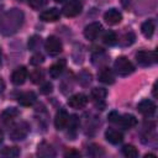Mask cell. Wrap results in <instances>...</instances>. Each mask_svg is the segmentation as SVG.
Segmentation results:
<instances>
[{"mask_svg":"<svg viewBox=\"0 0 158 158\" xmlns=\"http://www.w3.org/2000/svg\"><path fill=\"white\" fill-rule=\"evenodd\" d=\"M118 118H120V115H118L116 111L110 112V114H109V116H107V120H109L110 122H117V121H118Z\"/></svg>","mask_w":158,"mask_h":158,"instance_id":"e575fe53","label":"cell"},{"mask_svg":"<svg viewBox=\"0 0 158 158\" xmlns=\"http://www.w3.org/2000/svg\"><path fill=\"white\" fill-rule=\"evenodd\" d=\"M64 157H80V153L75 149H70V151L64 153Z\"/></svg>","mask_w":158,"mask_h":158,"instance_id":"d590c367","label":"cell"},{"mask_svg":"<svg viewBox=\"0 0 158 158\" xmlns=\"http://www.w3.org/2000/svg\"><path fill=\"white\" fill-rule=\"evenodd\" d=\"M48 0H28V5L35 9V10H40L42 7H44L47 5Z\"/></svg>","mask_w":158,"mask_h":158,"instance_id":"1f68e13d","label":"cell"},{"mask_svg":"<svg viewBox=\"0 0 158 158\" xmlns=\"http://www.w3.org/2000/svg\"><path fill=\"white\" fill-rule=\"evenodd\" d=\"M78 81L83 85V86H86V85H89L90 84V81H91V74L90 73H88V72H81L79 75H78Z\"/></svg>","mask_w":158,"mask_h":158,"instance_id":"f546056e","label":"cell"},{"mask_svg":"<svg viewBox=\"0 0 158 158\" xmlns=\"http://www.w3.org/2000/svg\"><path fill=\"white\" fill-rule=\"evenodd\" d=\"M135 40H136V36H135V33H133V32H127V33H125V35L122 36V40H121V44H122V46H125V47H127V46H131V44L135 42Z\"/></svg>","mask_w":158,"mask_h":158,"instance_id":"f1b7e54d","label":"cell"},{"mask_svg":"<svg viewBox=\"0 0 158 158\" xmlns=\"http://www.w3.org/2000/svg\"><path fill=\"white\" fill-rule=\"evenodd\" d=\"M59 16H60L59 10L57 7H51L40 14V20H42L44 22H54L59 19Z\"/></svg>","mask_w":158,"mask_h":158,"instance_id":"4fadbf2b","label":"cell"},{"mask_svg":"<svg viewBox=\"0 0 158 158\" xmlns=\"http://www.w3.org/2000/svg\"><path fill=\"white\" fill-rule=\"evenodd\" d=\"M17 115H19V110L16 107H9V109L4 110L0 115V125L9 127L12 123V121L16 118Z\"/></svg>","mask_w":158,"mask_h":158,"instance_id":"52a82bcc","label":"cell"},{"mask_svg":"<svg viewBox=\"0 0 158 158\" xmlns=\"http://www.w3.org/2000/svg\"><path fill=\"white\" fill-rule=\"evenodd\" d=\"M114 68H115V72L120 77H127V75H130L131 73L135 72L133 64L125 56H121V57L116 58V60L114 63Z\"/></svg>","mask_w":158,"mask_h":158,"instance_id":"7a4b0ae2","label":"cell"},{"mask_svg":"<svg viewBox=\"0 0 158 158\" xmlns=\"http://www.w3.org/2000/svg\"><path fill=\"white\" fill-rule=\"evenodd\" d=\"M2 141H4V132L0 130V144L2 143Z\"/></svg>","mask_w":158,"mask_h":158,"instance_id":"ab89813d","label":"cell"},{"mask_svg":"<svg viewBox=\"0 0 158 158\" xmlns=\"http://www.w3.org/2000/svg\"><path fill=\"white\" fill-rule=\"evenodd\" d=\"M41 47V37L40 36H32L28 38V49L30 51H37Z\"/></svg>","mask_w":158,"mask_h":158,"instance_id":"4316f807","label":"cell"},{"mask_svg":"<svg viewBox=\"0 0 158 158\" xmlns=\"http://www.w3.org/2000/svg\"><path fill=\"white\" fill-rule=\"evenodd\" d=\"M101 30H102L101 23H99V22H91L88 26H85V28H84V36H85L86 40L93 41V40H95L99 36V33L101 32Z\"/></svg>","mask_w":158,"mask_h":158,"instance_id":"9c48e42d","label":"cell"},{"mask_svg":"<svg viewBox=\"0 0 158 158\" xmlns=\"http://www.w3.org/2000/svg\"><path fill=\"white\" fill-rule=\"evenodd\" d=\"M1 58H2V53H1V48H0V65H1Z\"/></svg>","mask_w":158,"mask_h":158,"instance_id":"60d3db41","label":"cell"},{"mask_svg":"<svg viewBox=\"0 0 158 158\" xmlns=\"http://www.w3.org/2000/svg\"><path fill=\"white\" fill-rule=\"evenodd\" d=\"M4 89H5V83H4V80L0 78V94L4 91Z\"/></svg>","mask_w":158,"mask_h":158,"instance_id":"74e56055","label":"cell"},{"mask_svg":"<svg viewBox=\"0 0 158 158\" xmlns=\"http://www.w3.org/2000/svg\"><path fill=\"white\" fill-rule=\"evenodd\" d=\"M52 90H53V85H52V83H49V81H46V83L41 86V93H42V94H49V93H52Z\"/></svg>","mask_w":158,"mask_h":158,"instance_id":"836d02e7","label":"cell"},{"mask_svg":"<svg viewBox=\"0 0 158 158\" xmlns=\"http://www.w3.org/2000/svg\"><path fill=\"white\" fill-rule=\"evenodd\" d=\"M27 79V69L25 67L16 68L11 74V81L15 85H22Z\"/></svg>","mask_w":158,"mask_h":158,"instance_id":"7c38bea8","label":"cell"},{"mask_svg":"<svg viewBox=\"0 0 158 158\" xmlns=\"http://www.w3.org/2000/svg\"><path fill=\"white\" fill-rule=\"evenodd\" d=\"M121 1V5L125 7V9H127L130 5H131V0H120Z\"/></svg>","mask_w":158,"mask_h":158,"instance_id":"8d00e7d4","label":"cell"},{"mask_svg":"<svg viewBox=\"0 0 158 158\" xmlns=\"http://www.w3.org/2000/svg\"><path fill=\"white\" fill-rule=\"evenodd\" d=\"M122 154L127 158H137L138 157V151L132 144H125L122 147Z\"/></svg>","mask_w":158,"mask_h":158,"instance_id":"603a6c76","label":"cell"},{"mask_svg":"<svg viewBox=\"0 0 158 158\" xmlns=\"http://www.w3.org/2000/svg\"><path fill=\"white\" fill-rule=\"evenodd\" d=\"M44 48L51 56H56L62 52L63 46L59 38H57L56 36H49L44 42Z\"/></svg>","mask_w":158,"mask_h":158,"instance_id":"5b68a950","label":"cell"},{"mask_svg":"<svg viewBox=\"0 0 158 158\" xmlns=\"http://www.w3.org/2000/svg\"><path fill=\"white\" fill-rule=\"evenodd\" d=\"M122 127L125 128H131L133 126L137 125V118L133 116V115H130V114H126V115H122L120 116L118 121H117Z\"/></svg>","mask_w":158,"mask_h":158,"instance_id":"ffe728a7","label":"cell"},{"mask_svg":"<svg viewBox=\"0 0 158 158\" xmlns=\"http://www.w3.org/2000/svg\"><path fill=\"white\" fill-rule=\"evenodd\" d=\"M37 154L40 157H43V158H51V157L56 156V151L48 142L43 141L37 146Z\"/></svg>","mask_w":158,"mask_h":158,"instance_id":"5bb4252c","label":"cell"},{"mask_svg":"<svg viewBox=\"0 0 158 158\" xmlns=\"http://www.w3.org/2000/svg\"><path fill=\"white\" fill-rule=\"evenodd\" d=\"M54 1H57V2H62V1H64V0H54Z\"/></svg>","mask_w":158,"mask_h":158,"instance_id":"b9f144b4","label":"cell"},{"mask_svg":"<svg viewBox=\"0 0 158 158\" xmlns=\"http://www.w3.org/2000/svg\"><path fill=\"white\" fill-rule=\"evenodd\" d=\"M68 118H69V116H68L67 111H64V110L57 111L56 117H54V126H56V128L57 130L65 128L67 125H68Z\"/></svg>","mask_w":158,"mask_h":158,"instance_id":"e0dca14e","label":"cell"},{"mask_svg":"<svg viewBox=\"0 0 158 158\" xmlns=\"http://www.w3.org/2000/svg\"><path fill=\"white\" fill-rule=\"evenodd\" d=\"M105 138H106L107 142H110L112 144H118V143L122 142L123 136H122L121 132H118V131H116L114 128H109L105 132Z\"/></svg>","mask_w":158,"mask_h":158,"instance_id":"ac0fdd59","label":"cell"},{"mask_svg":"<svg viewBox=\"0 0 158 158\" xmlns=\"http://www.w3.org/2000/svg\"><path fill=\"white\" fill-rule=\"evenodd\" d=\"M36 99H37V96L33 91H25L17 96V102L22 106H31L35 104Z\"/></svg>","mask_w":158,"mask_h":158,"instance_id":"2e32d148","label":"cell"},{"mask_svg":"<svg viewBox=\"0 0 158 158\" xmlns=\"http://www.w3.org/2000/svg\"><path fill=\"white\" fill-rule=\"evenodd\" d=\"M154 28H156V26H154V21L153 20H148V21L143 22L142 26H141V31H142L143 36L147 37V38H151L153 36Z\"/></svg>","mask_w":158,"mask_h":158,"instance_id":"44dd1931","label":"cell"},{"mask_svg":"<svg viewBox=\"0 0 158 158\" xmlns=\"http://www.w3.org/2000/svg\"><path fill=\"white\" fill-rule=\"evenodd\" d=\"M43 60H44V57H43L41 53H36V54H33V56L31 57L30 63H31L32 65H40L41 63H43Z\"/></svg>","mask_w":158,"mask_h":158,"instance_id":"d6a6232c","label":"cell"},{"mask_svg":"<svg viewBox=\"0 0 158 158\" xmlns=\"http://www.w3.org/2000/svg\"><path fill=\"white\" fill-rule=\"evenodd\" d=\"M0 154L2 157H19L20 156V148L14 146V147H5L0 151Z\"/></svg>","mask_w":158,"mask_h":158,"instance_id":"cb8c5ba5","label":"cell"},{"mask_svg":"<svg viewBox=\"0 0 158 158\" xmlns=\"http://www.w3.org/2000/svg\"><path fill=\"white\" fill-rule=\"evenodd\" d=\"M28 132H30L28 123L25 121H20L11 126V128L9 131V136L12 141H21L28 135Z\"/></svg>","mask_w":158,"mask_h":158,"instance_id":"3957f363","label":"cell"},{"mask_svg":"<svg viewBox=\"0 0 158 158\" xmlns=\"http://www.w3.org/2000/svg\"><path fill=\"white\" fill-rule=\"evenodd\" d=\"M86 104H88V98L81 93L74 94L68 99V105L73 109H83Z\"/></svg>","mask_w":158,"mask_h":158,"instance_id":"30bf717a","label":"cell"},{"mask_svg":"<svg viewBox=\"0 0 158 158\" xmlns=\"http://www.w3.org/2000/svg\"><path fill=\"white\" fill-rule=\"evenodd\" d=\"M105 154V151L99 144H90L88 147V156L90 157H101Z\"/></svg>","mask_w":158,"mask_h":158,"instance_id":"d4e9b609","label":"cell"},{"mask_svg":"<svg viewBox=\"0 0 158 158\" xmlns=\"http://www.w3.org/2000/svg\"><path fill=\"white\" fill-rule=\"evenodd\" d=\"M64 68H65V60H64V59H60V60L56 62L54 64H52V65L49 67V75H51L53 79L59 78V75L63 73Z\"/></svg>","mask_w":158,"mask_h":158,"instance_id":"d6986e66","label":"cell"},{"mask_svg":"<svg viewBox=\"0 0 158 158\" xmlns=\"http://www.w3.org/2000/svg\"><path fill=\"white\" fill-rule=\"evenodd\" d=\"M157 85H158V83L156 81L154 85H153V96H154V98H157Z\"/></svg>","mask_w":158,"mask_h":158,"instance_id":"f35d334b","label":"cell"},{"mask_svg":"<svg viewBox=\"0 0 158 158\" xmlns=\"http://www.w3.org/2000/svg\"><path fill=\"white\" fill-rule=\"evenodd\" d=\"M44 75H43V72L41 69H35L31 74H30V79L33 84H40L42 80H43Z\"/></svg>","mask_w":158,"mask_h":158,"instance_id":"83f0119b","label":"cell"},{"mask_svg":"<svg viewBox=\"0 0 158 158\" xmlns=\"http://www.w3.org/2000/svg\"><path fill=\"white\" fill-rule=\"evenodd\" d=\"M107 95V91L104 88H94L91 90V96L96 101H102Z\"/></svg>","mask_w":158,"mask_h":158,"instance_id":"484cf974","label":"cell"},{"mask_svg":"<svg viewBox=\"0 0 158 158\" xmlns=\"http://www.w3.org/2000/svg\"><path fill=\"white\" fill-rule=\"evenodd\" d=\"M117 36H116V33L114 32V31H106L105 33H104V36H102V42L105 43V44H107V46H114V44H116L117 43Z\"/></svg>","mask_w":158,"mask_h":158,"instance_id":"7402d4cb","label":"cell"},{"mask_svg":"<svg viewBox=\"0 0 158 158\" xmlns=\"http://www.w3.org/2000/svg\"><path fill=\"white\" fill-rule=\"evenodd\" d=\"M156 109H157L156 104H154L152 100H148V99L142 100V101L137 105V110H138L143 116H148V117L152 116V115H154Z\"/></svg>","mask_w":158,"mask_h":158,"instance_id":"ba28073f","label":"cell"},{"mask_svg":"<svg viewBox=\"0 0 158 158\" xmlns=\"http://www.w3.org/2000/svg\"><path fill=\"white\" fill-rule=\"evenodd\" d=\"M98 79L104 83V84H114L115 81V75L112 73V70L107 67H102L99 73H98Z\"/></svg>","mask_w":158,"mask_h":158,"instance_id":"9a60e30c","label":"cell"},{"mask_svg":"<svg viewBox=\"0 0 158 158\" xmlns=\"http://www.w3.org/2000/svg\"><path fill=\"white\" fill-rule=\"evenodd\" d=\"M68 128L70 130V131H73V132H75L77 131V128H78V126H79V120H78V117L75 116V115H72V116H69V118H68Z\"/></svg>","mask_w":158,"mask_h":158,"instance_id":"4dcf8cb0","label":"cell"},{"mask_svg":"<svg viewBox=\"0 0 158 158\" xmlns=\"http://www.w3.org/2000/svg\"><path fill=\"white\" fill-rule=\"evenodd\" d=\"M23 22V14L17 9H11L0 19V32L4 35L15 33Z\"/></svg>","mask_w":158,"mask_h":158,"instance_id":"6da1fadb","label":"cell"},{"mask_svg":"<svg viewBox=\"0 0 158 158\" xmlns=\"http://www.w3.org/2000/svg\"><path fill=\"white\" fill-rule=\"evenodd\" d=\"M81 9H83V6L79 0H70L63 6L62 11L67 17H74L81 12Z\"/></svg>","mask_w":158,"mask_h":158,"instance_id":"8992f818","label":"cell"},{"mask_svg":"<svg viewBox=\"0 0 158 158\" xmlns=\"http://www.w3.org/2000/svg\"><path fill=\"white\" fill-rule=\"evenodd\" d=\"M136 60L138 64L143 67L152 65L157 62V52L156 51H138L136 53Z\"/></svg>","mask_w":158,"mask_h":158,"instance_id":"277c9868","label":"cell"},{"mask_svg":"<svg viewBox=\"0 0 158 158\" xmlns=\"http://www.w3.org/2000/svg\"><path fill=\"white\" fill-rule=\"evenodd\" d=\"M104 20H105V22H106L107 25L114 26V25H117V23L121 22L122 15H121V12H120L118 10H116V9H110V10H107V11L105 12Z\"/></svg>","mask_w":158,"mask_h":158,"instance_id":"8fae6325","label":"cell"}]
</instances>
